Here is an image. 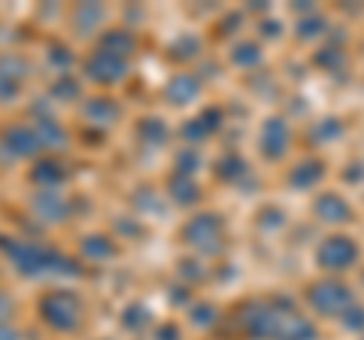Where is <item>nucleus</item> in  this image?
I'll list each match as a JSON object with an SVG mask.
<instances>
[{
	"label": "nucleus",
	"instance_id": "nucleus-1",
	"mask_svg": "<svg viewBox=\"0 0 364 340\" xmlns=\"http://www.w3.org/2000/svg\"><path fill=\"white\" fill-rule=\"evenodd\" d=\"M352 258H355V246H352L349 240H331L325 243V253H322V262L331 265V267H343L349 265Z\"/></svg>",
	"mask_w": 364,
	"mask_h": 340
}]
</instances>
